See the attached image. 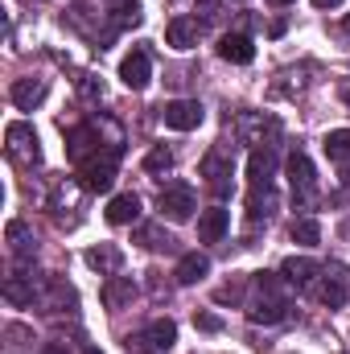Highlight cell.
I'll return each instance as SVG.
<instances>
[{"label": "cell", "instance_id": "6da1fadb", "mask_svg": "<svg viewBox=\"0 0 350 354\" xmlns=\"http://www.w3.org/2000/svg\"><path fill=\"white\" fill-rule=\"evenodd\" d=\"M288 317V292H284V276L260 272L252 276V301H248V322L252 326H276Z\"/></svg>", "mask_w": 350, "mask_h": 354}, {"label": "cell", "instance_id": "7a4b0ae2", "mask_svg": "<svg viewBox=\"0 0 350 354\" xmlns=\"http://www.w3.org/2000/svg\"><path fill=\"white\" fill-rule=\"evenodd\" d=\"M4 149H8V157H12L17 165H25V169H37V165H42V140H37V132H33L29 124H8Z\"/></svg>", "mask_w": 350, "mask_h": 354}, {"label": "cell", "instance_id": "3957f363", "mask_svg": "<svg viewBox=\"0 0 350 354\" xmlns=\"http://www.w3.org/2000/svg\"><path fill=\"white\" fill-rule=\"evenodd\" d=\"M116 165H120V149H103V153H95L91 161L79 165V169H83V185L95 189V194H107L111 181H116Z\"/></svg>", "mask_w": 350, "mask_h": 354}, {"label": "cell", "instance_id": "277c9868", "mask_svg": "<svg viewBox=\"0 0 350 354\" xmlns=\"http://www.w3.org/2000/svg\"><path fill=\"white\" fill-rule=\"evenodd\" d=\"M157 206H161V218L185 223V218H194V210H198V198H194V189H190L185 181H169V185L161 189Z\"/></svg>", "mask_w": 350, "mask_h": 354}, {"label": "cell", "instance_id": "5b68a950", "mask_svg": "<svg viewBox=\"0 0 350 354\" xmlns=\"http://www.w3.org/2000/svg\"><path fill=\"white\" fill-rule=\"evenodd\" d=\"M288 185H293L297 206H309L317 198V174H313V161L305 153H293L288 157Z\"/></svg>", "mask_w": 350, "mask_h": 354}, {"label": "cell", "instance_id": "8992f818", "mask_svg": "<svg viewBox=\"0 0 350 354\" xmlns=\"http://www.w3.org/2000/svg\"><path fill=\"white\" fill-rule=\"evenodd\" d=\"M202 177L219 189V194H227L231 189V174H235V161H231V149L227 145H214V149H206V157H202Z\"/></svg>", "mask_w": 350, "mask_h": 354}, {"label": "cell", "instance_id": "52a82bcc", "mask_svg": "<svg viewBox=\"0 0 350 354\" xmlns=\"http://www.w3.org/2000/svg\"><path fill=\"white\" fill-rule=\"evenodd\" d=\"M42 280H46V276H37V272H12V276L4 280V301H8V305H17V309L37 305Z\"/></svg>", "mask_w": 350, "mask_h": 354}, {"label": "cell", "instance_id": "ba28073f", "mask_svg": "<svg viewBox=\"0 0 350 354\" xmlns=\"http://www.w3.org/2000/svg\"><path fill=\"white\" fill-rule=\"evenodd\" d=\"M272 169H276V153H272V149H256V153L248 157V177H252V198H248V202L272 198Z\"/></svg>", "mask_w": 350, "mask_h": 354}, {"label": "cell", "instance_id": "9c48e42d", "mask_svg": "<svg viewBox=\"0 0 350 354\" xmlns=\"http://www.w3.org/2000/svg\"><path fill=\"white\" fill-rule=\"evenodd\" d=\"M202 115H206V107H202L198 99H174V103L161 107V120H165V128H174V132H190V128H198Z\"/></svg>", "mask_w": 350, "mask_h": 354}, {"label": "cell", "instance_id": "30bf717a", "mask_svg": "<svg viewBox=\"0 0 350 354\" xmlns=\"http://www.w3.org/2000/svg\"><path fill=\"white\" fill-rule=\"evenodd\" d=\"M37 309H46V313H71L75 309V288L66 284V280H58V276H46L42 280V292H37Z\"/></svg>", "mask_w": 350, "mask_h": 354}, {"label": "cell", "instance_id": "8fae6325", "mask_svg": "<svg viewBox=\"0 0 350 354\" xmlns=\"http://www.w3.org/2000/svg\"><path fill=\"white\" fill-rule=\"evenodd\" d=\"M120 79H124V87H132V91L149 87V79H153L149 50H132V54H124V62H120Z\"/></svg>", "mask_w": 350, "mask_h": 354}, {"label": "cell", "instance_id": "7c38bea8", "mask_svg": "<svg viewBox=\"0 0 350 354\" xmlns=\"http://www.w3.org/2000/svg\"><path fill=\"white\" fill-rule=\"evenodd\" d=\"M280 132V124L276 120H268V115H239V136L248 140V145H256V149H272V136Z\"/></svg>", "mask_w": 350, "mask_h": 354}, {"label": "cell", "instance_id": "4fadbf2b", "mask_svg": "<svg viewBox=\"0 0 350 354\" xmlns=\"http://www.w3.org/2000/svg\"><path fill=\"white\" fill-rule=\"evenodd\" d=\"M334 276H326L322 280V288H317V301L326 305V309H342L347 305V288H350V276H347V268H330Z\"/></svg>", "mask_w": 350, "mask_h": 354}, {"label": "cell", "instance_id": "5bb4252c", "mask_svg": "<svg viewBox=\"0 0 350 354\" xmlns=\"http://www.w3.org/2000/svg\"><path fill=\"white\" fill-rule=\"evenodd\" d=\"M227 227H231V218H227L223 206L202 210V214H198V243H219V239L227 235Z\"/></svg>", "mask_w": 350, "mask_h": 354}, {"label": "cell", "instance_id": "9a60e30c", "mask_svg": "<svg viewBox=\"0 0 350 354\" xmlns=\"http://www.w3.org/2000/svg\"><path fill=\"white\" fill-rule=\"evenodd\" d=\"M103 305L116 313V309H124V305H132V297H136V284H132V276H107V284H103Z\"/></svg>", "mask_w": 350, "mask_h": 354}, {"label": "cell", "instance_id": "2e32d148", "mask_svg": "<svg viewBox=\"0 0 350 354\" xmlns=\"http://www.w3.org/2000/svg\"><path fill=\"white\" fill-rule=\"evenodd\" d=\"M198 33H202L198 17H174V21L165 25V41H169L174 50H190V46H198Z\"/></svg>", "mask_w": 350, "mask_h": 354}, {"label": "cell", "instance_id": "e0dca14e", "mask_svg": "<svg viewBox=\"0 0 350 354\" xmlns=\"http://www.w3.org/2000/svg\"><path fill=\"white\" fill-rule=\"evenodd\" d=\"M317 272H322V268H317V260H309V256H288V260L280 264L284 284H297V288L313 284V276H317Z\"/></svg>", "mask_w": 350, "mask_h": 354}, {"label": "cell", "instance_id": "ac0fdd59", "mask_svg": "<svg viewBox=\"0 0 350 354\" xmlns=\"http://www.w3.org/2000/svg\"><path fill=\"white\" fill-rule=\"evenodd\" d=\"M140 218V198L136 194H116L111 202H107V223L111 227H128V223H136Z\"/></svg>", "mask_w": 350, "mask_h": 354}, {"label": "cell", "instance_id": "d6986e66", "mask_svg": "<svg viewBox=\"0 0 350 354\" xmlns=\"http://www.w3.org/2000/svg\"><path fill=\"white\" fill-rule=\"evenodd\" d=\"M219 54H223L227 62H235V66H248V62L256 58V46H252V37H243V33H227V37L219 41Z\"/></svg>", "mask_w": 350, "mask_h": 354}, {"label": "cell", "instance_id": "ffe728a7", "mask_svg": "<svg viewBox=\"0 0 350 354\" xmlns=\"http://www.w3.org/2000/svg\"><path fill=\"white\" fill-rule=\"evenodd\" d=\"M8 95H12V103H17L21 111H33V107L46 99V79H17Z\"/></svg>", "mask_w": 350, "mask_h": 354}, {"label": "cell", "instance_id": "44dd1931", "mask_svg": "<svg viewBox=\"0 0 350 354\" xmlns=\"http://www.w3.org/2000/svg\"><path fill=\"white\" fill-rule=\"evenodd\" d=\"M120 264H124V252L111 248V243H99V248H91L87 252V268H95L99 276H116Z\"/></svg>", "mask_w": 350, "mask_h": 354}, {"label": "cell", "instance_id": "7402d4cb", "mask_svg": "<svg viewBox=\"0 0 350 354\" xmlns=\"http://www.w3.org/2000/svg\"><path fill=\"white\" fill-rule=\"evenodd\" d=\"M8 248H12L17 260H33V252H37V239H33V231H29L21 218L8 223Z\"/></svg>", "mask_w": 350, "mask_h": 354}, {"label": "cell", "instance_id": "603a6c76", "mask_svg": "<svg viewBox=\"0 0 350 354\" xmlns=\"http://www.w3.org/2000/svg\"><path fill=\"white\" fill-rule=\"evenodd\" d=\"M206 272H210V260H206L202 252H190V256H181V260H177L174 276H177V284H198Z\"/></svg>", "mask_w": 350, "mask_h": 354}, {"label": "cell", "instance_id": "cb8c5ba5", "mask_svg": "<svg viewBox=\"0 0 350 354\" xmlns=\"http://www.w3.org/2000/svg\"><path fill=\"white\" fill-rule=\"evenodd\" d=\"M145 342L153 346V351H169L177 342V326L169 317H157V322H149V330H145Z\"/></svg>", "mask_w": 350, "mask_h": 354}, {"label": "cell", "instance_id": "d4e9b609", "mask_svg": "<svg viewBox=\"0 0 350 354\" xmlns=\"http://www.w3.org/2000/svg\"><path fill=\"white\" fill-rule=\"evenodd\" d=\"M322 149H326V157H330V161L347 165V161H350V128H338V132H330Z\"/></svg>", "mask_w": 350, "mask_h": 354}, {"label": "cell", "instance_id": "484cf974", "mask_svg": "<svg viewBox=\"0 0 350 354\" xmlns=\"http://www.w3.org/2000/svg\"><path fill=\"white\" fill-rule=\"evenodd\" d=\"M128 25H140V4H136V0H120V4H116L111 33H116V29H128Z\"/></svg>", "mask_w": 350, "mask_h": 354}, {"label": "cell", "instance_id": "4316f807", "mask_svg": "<svg viewBox=\"0 0 350 354\" xmlns=\"http://www.w3.org/2000/svg\"><path fill=\"white\" fill-rule=\"evenodd\" d=\"M140 243L145 248H157V252H174L177 243H174V235H165L161 227H153V223H145L140 227Z\"/></svg>", "mask_w": 350, "mask_h": 354}, {"label": "cell", "instance_id": "83f0119b", "mask_svg": "<svg viewBox=\"0 0 350 354\" xmlns=\"http://www.w3.org/2000/svg\"><path fill=\"white\" fill-rule=\"evenodd\" d=\"M322 239V227L313 223V218H297L293 223V243H301V248H313Z\"/></svg>", "mask_w": 350, "mask_h": 354}, {"label": "cell", "instance_id": "f1b7e54d", "mask_svg": "<svg viewBox=\"0 0 350 354\" xmlns=\"http://www.w3.org/2000/svg\"><path fill=\"white\" fill-rule=\"evenodd\" d=\"M145 169H149V174H169V169H174V153H169L165 145L149 149V157H145Z\"/></svg>", "mask_w": 350, "mask_h": 354}, {"label": "cell", "instance_id": "f546056e", "mask_svg": "<svg viewBox=\"0 0 350 354\" xmlns=\"http://www.w3.org/2000/svg\"><path fill=\"white\" fill-rule=\"evenodd\" d=\"M198 12H202V17H198V25L219 21V4H214V0H198Z\"/></svg>", "mask_w": 350, "mask_h": 354}, {"label": "cell", "instance_id": "4dcf8cb0", "mask_svg": "<svg viewBox=\"0 0 350 354\" xmlns=\"http://www.w3.org/2000/svg\"><path fill=\"white\" fill-rule=\"evenodd\" d=\"M239 297H243V280H231V284L219 288V301H223V305H227V301H239Z\"/></svg>", "mask_w": 350, "mask_h": 354}, {"label": "cell", "instance_id": "1f68e13d", "mask_svg": "<svg viewBox=\"0 0 350 354\" xmlns=\"http://www.w3.org/2000/svg\"><path fill=\"white\" fill-rule=\"evenodd\" d=\"M194 326H198V330H206V334H214V330H223V322H219L214 313H198V317H194Z\"/></svg>", "mask_w": 350, "mask_h": 354}, {"label": "cell", "instance_id": "d6a6232c", "mask_svg": "<svg viewBox=\"0 0 350 354\" xmlns=\"http://www.w3.org/2000/svg\"><path fill=\"white\" fill-rule=\"evenodd\" d=\"M46 354H71V346H62V342H46Z\"/></svg>", "mask_w": 350, "mask_h": 354}, {"label": "cell", "instance_id": "836d02e7", "mask_svg": "<svg viewBox=\"0 0 350 354\" xmlns=\"http://www.w3.org/2000/svg\"><path fill=\"white\" fill-rule=\"evenodd\" d=\"M342 0H313V8H338Z\"/></svg>", "mask_w": 350, "mask_h": 354}, {"label": "cell", "instance_id": "e575fe53", "mask_svg": "<svg viewBox=\"0 0 350 354\" xmlns=\"http://www.w3.org/2000/svg\"><path fill=\"white\" fill-rule=\"evenodd\" d=\"M342 177H347V185H350V161H347V165H342Z\"/></svg>", "mask_w": 350, "mask_h": 354}, {"label": "cell", "instance_id": "d590c367", "mask_svg": "<svg viewBox=\"0 0 350 354\" xmlns=\"http://www.w3.org/2000/svg\"><path fill=\"white\" fill-rule=\"evenodd\" d=\"M83 354H103V351H99V346H87V351H83Z\"/></svg>", "mask_w": 350, "mask_h": 354}, {"label": "cell", "instance_id": "8d00e7d4", "mask_svg": "<svg viewBox=\"0 0 350 354\" xmlns=\"http://www.w3.org/2000/svg\"><path fill=\"white\" fill-rule=\"evenodd\" d=\"M272 4H288V0H272Z\"/></svg>", "mask_w": 350, "mask_h": 354}, {"label": "cell", "instance_id": "74e56055", "mask_svg": "<svg viewBox=\"0 0 350 354\" xmlns=\"http://www.w3.org/2000/svg\"><path fill=\"white\" fill-rule=\"evenodd\" d=\"M347 33H350V17H347Z\"/></svg>", "mask_w": 350, "mask_h": 354}, {"label": "cell", "instance_id": "f35d334b", "mask_svg": "<svg viewBox=\"0 0 350 354\" xmlns=\"http://www.w3.org/2000/svg\"><path fill=\"white\" fill-rule=\"evenodd\" d=\"M347 107H350V91H347Z\"/></svg>", "mask_w": 350, "mask_h": 354}]
</instances>
